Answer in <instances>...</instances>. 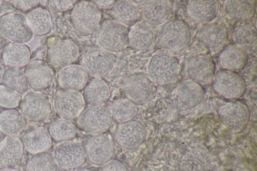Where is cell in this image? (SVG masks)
<instances>
[{
  "label": "cell",
  "instance_id": "6da1fadb",
  "mask_svg": "<svg viewBox=\"0 0 257 171\" xmlns=\"http://www.w3.org/2000/svg\"><path fill=\"white\" fill-rule=\"evenodd\" d=\"M179 62L171 54L159 51L151 58L148 65V76L152 82L166 86L173 82L179 73Z\"/></svg>",
  "mask_w": 257,
  "mask_h": 171
},
{
  "label": "cell",
  "instance_id": "484cf974",
  "mask_svg": "<svg viewBox=\"0 0 257 171\" xmlns=\"http://www.w3.org/2000/svg\"><path fill=\"white\" fill-rule=\"evenodd\" d=\"M28 121L16 109H5L0 113V130L6 136H17L26 129Z\"/></svg>",
  "mask_w": 257,
  "mask_h": 171
},
{
  "label": "cell",
  "instance_id": "7bdbcfd3",
  "mask_svg": "<svg viewBox=\"0 0 257 171\" xmlns=\"http://www.w3.org/2000/svg\"><path fill=\"white\" fill-rule=\"evenodd\" d=\"M92 2L98 9H107L112 8L115 1H93Z\"/></svg>",
  "mask_w": 257,
  "mask_h": 171
},
{
  "label": "cell",
  "instance_id": "d4e9b609",
  "mask_svg": "<svg viewBox=\"0 0 257 171\" xmlns=\"http://www.w3.org/2000/svg\"><path fill=\"white\" fill-rule=\"evenodd\" d=\"M247 59V53L237 44L227 45L222 49L219 55L221 65L225 70L234 72L244 67Z\"/></svg>",
  "mask_w": 257,
  "mask_h": 171
},
{
  "label": "cell",
  "instance_id": "ee69618b",
  "mask_svg": "<svg viewBox=\"0 0 257 171\" xmlns=\"http://www.w3.org/2000/svg\"><path fill=\"white\" fill-rule=\"evenodd\" d=\"M133 4L137 6H141L145 5L148 1H131Z\"/></svg>",
  "mask_w": 257,
  "mask_h": 171
},
{
  "label": "cell",
  "instance_id": "7dc6e473",
  "mask_svg": "<svg viewBox=\"0 0 257 171\" xmlns=\"http://www.w3.org/2000/svg\"><path fill=\"white\" fill-rule=\"evenodd\" d=\"M4 44V39L3 36L0 33V49L2 47Z\"/></svg>",
  "mask_w": 257,
  "mask_h": 171
},
{
  "label": "cell",
  "instance_id": "9c48e42d",
  "mask_svg": "<svg viewBox=\"0 0 257 171\" xmlns=\"http://www.w3.org/2000/svg\"><path fill=\"white\" fill-rule=\"evenodd\" d=\"M128 31L125 25L117 22L104 24L99 31L96 41L101 48L110 52L122 51L127 43Z\"/></svg>",
  "mask_w": 257,
  "mask_h": 171
},
{
  "label": "cell",
  "instance_id": "4316f807",
  "mask_svg": "<svg viewBox=\"0 0 257 171\" xmlns=\"http://www.w3.org/2000/svg\"><path fill=\"white\" fill-rule=\"evenodd\" d=\"M25 18L33 35L43 36L50 32L52 21L51 14L47 10L37 7L28 12Z\"/></svg>",
  "mask_w": 257,
  "mask_h": 171
},
{
  "label": "cell",
  "instance_id": "8d00e7d4",
  "mask_svg": "<svg viewBox=\"0 0 257 171\" xmlns=\"http://www.w3.org/2000/svg\"><path fill=\"white\" fill-rule=\"evenodd\" d=\"M256 31L253 26L243 24L234 32V39L237 45L242 48L247 53L253 52L256 48Z\"/></svg>",
  "mask_w": 257,
  "mask_h": 171
},
{
  "label": "cell",
  "instance_id": "52a82bcc",
  "mask_svg": "<svg viewBox=\"0 0 257 171\" xmlns=\"http://www.w3.org/2000/svg\"><path fill=\"white\" fill-rule=\"evenodd\" d=\"M218 117L226 129L232 132L238 133L248 121L249 110L247 105L241 101H230L219 107Z\"/></svg>",
  "mask_w": 257,
  "mask_h": 171
},
{
  "label": "cell",
  "instance_id": "5bb4252c",
  "mask_svg": "<svg viewBox=\"0 0 257 171\" xmlns=\"http://www.w3.org/2000/svg\"><path fill=\"white\" fill-rule=\"evenodd\" d=\"M147 130L141 122L131 120L121 123L117 127L114 138L121 148L131 150L140 146L145 141Z\"/></svg>",
  "mask_w": 257,
  "mask_h": 171
},
{
  "label": "cell",
  "instance_id": "ac0fdd59",
  "mask_svg": "<svg viewBox=\"0 0 257 171\" xmlns=\"http://www.w3.org/2000/svg\"><path fill=\"white\" fill-rule=\"evenodd\" d=\"M24 72L28 85L35 90L45 89L53 82V70L45 61L37 59L29 62Z\"/></svg>",
  "mask_w": 257,
  "mask_h": 171
},
{
  "label": "cell",
  "instance_id": "e575fe53",
  "mask_svg": "<svg viewBox=\"0 0 257 171\" xmlns=\"http://www.w3.org/2000/svg\"><path fill=\"white\" fill-rule=\"evenodd\" d=\"M48 132L51 138L55 141L64 142L74 137L76 129L74 123L70 120L59 118L51 122Z\"/></svg>",
  "mask_w": 257,
  "mask_h": 171
},
{
  "label": "cell",
  "instance_id": "ab89813d",
  "mask_svg": "<svg viewBox=\"0 0 257 171\" xmlns=\"http://www.w3.org/2000/svg\"><path fill=\"white\" fill-rule=\"evenodd\" d=\"M13 6L18 10L28 12L37 8L41 3L39 0L11 1Z\"/></svg>",
  "mask_w": 257,
  "mask_h": 171
},
{
  "label": "cell",
  "instance_id": "d590c367",
  "mask_svg": "<svg viewBox=\"0 0 257 171\" xmlns=\"http://www.w3.org/2000/svg\"><path fill=\"white\" fill-rule=\"evenodd\" d=\"M112 117L118 123L133 120L137 115V105L126 98L115 100L109 109Z\"/></svg>",
  "mask_w": 257,
  "mask_h": 171
},
{
  "label": "cell",
  "instance_id": "60d3db41",
  "mask_svg": "<svg viewBox=\"0 0 257 171\" xmlns=\"http://www.w3.org/2000/svg\"><path fill=\"white\" fill-rule=\"evenodd\" d=\"M100 171H129V169L122 162L111 160L103 165Z\"/></svg>",
  "mask_w": 257,
  "mask_h": 171
},
{
  "label": "cell",
  "instance_id": "30bf717a",
  "mask_svg": "<svg viewBox=\"0 0 257 171\" xmlns=\"http://www.w3.org/2000/svg\"><path fill=\"white\" fill-rule=\"evenodd\" d=\"M19 107L27 121L31 123L44 121L51 111V104L47 97L35 91L27 92L24 95Z\"/></svg>",
  "mask_w": 257,
  "mask_h": 171
},
{
  "label": "cell",
  "instance_id": "277c9868",
  "mask_svg": "<svg viewBox=\"0 0 257 171\" xmlns=\"http://www.w3.org/2000/svg\"><path fill=\"white\" fill-rule=\"evenodd\" d=\"M109 109L104 105H89L78 117V124L83 131L98 134L104 132L111 125Z\"/></svg>",
  "mask_w": 257,
  "mask_h": 171
},
{
  "label": "cell",
  "instance_id": "74e56055",
  "mask_svg": "<svg viewBox=\"0 0 257 171\" xmlns=\"http://www.w3.org/2000/svg\"><path fill=\"white\" fill-rule=\"evenodd\" d=\"M54 155L49 151L33 154L28 161L26 171H57Z\"/></svg>",
  "mask_w": 257,
  "mask_h": 171
},
{
  "label": "cell",
  "instance_id": "836d02e7",
  "mask_svg": "<svg viewBox=\"0 0 257 171\" xmlns=\"http://www.w3.org/2000/svg\"><path fill=\"white\" fill-rule=\"evenodd\" d=\"M255 1L228 0L224 2V10L231 19L243 20L252 16L255 9Z\"/></svg>",
  "mask_w": 257,
  "mask_h": 171
},
{
  "label": "cell",
  "instance_id": "f546056e",
  "mask_svg": "<svg viewBox=\"0 0 257 171\" xmlns=\"http://www.w3.org/2000/svg\"><path fill=\"white\" fill-rule=\"evenodd\" d=\"M110 90L103 79L96 77L86 84L83 96L85 102L90 105H103L109 99Z\"/></svg>",
  "mask_w": 257,
  "mask_h": 171
},
{
  "label": "cell",
  "instance_id": "44dd1931",
  "mask_svg": "<svg viewBox=\"0 0 257 171\" xmlns=\"http://www.w3.org/2000/svg\"><path fill=\"white\" fill-rule=\"evenodd\" d=\"M22 141L24 149L32 154L47 151L52 146V138L48 131L42 126H35L28 130Z\"/></svg>",
  "mask_w": 257,
  "mask_h": 171
},
{
  "label": "cell",
  "instance_id": "7c38bea8",
  "mask_svg": "<svg viewBox=\"0 0 257 171\" xmlns=\"http://www.w3.org/2000/svg\"><path fill=\"white\" fill-rule=\"evenodd\" d=\"M86 157L91 164L103 165L111 160L115 147L107 136L98 134L90 137L84 146Z\"/></svg>",
  "mask_w": 257,
  "mask_h": 171
},
{
  "label": "cell",
  "instance_id": "e0dca14e",
  "mask_svg": "<svg viewBox=\"0 0 257 171\" xmlns=\"http://www.w3.org/2000/svg\"><path fill=\"white\" fill-rule=\"evenodd\" d=\"M215 66L212 58L204 54L193 56L186 65L189 79L202 86L210 84L214 76Z\"/></svg>",
  "mask_w": 257,
  "mask_h": 171
},
{
  "label": "cell",
  "instance_id": "ffe728a7",
  "mask_svg": "<svg viewBox=\"0 0 257 171\" xmlns=\"http://www.w3.org/2000/svg\"><path fill=\"white\" fill-rule=\"evenodd\" d=\"M88 80V74L82 66L71 64L59 71L57 81L64 90L77 91L84 88Z\"/></svg>",
  "mask_w": 257,
  "mask_h": 171
},
{
  "label": "cell",
  "instance_id": "d6a6232c",
  "mask_svg": "<svg viewBox=\"0 0 257 171\" xmlns=\"http://www.w3.org/2000/svg\"><path fill=\"white\" fill-rule=\"evenodd\" d=\"M1 84L25 95L28 91L29 85L24 72L20 68L9 67L3 72Z\"/></svg>",
  "mask_w": 257,
  "mask_h": 171
},
{
  "label": "cell",
  "instance_id": "603a6c76",
  "mask_svg": "<svg viewBox=\"0 0 257 171\" xmlns=\"http://www.w3.org/2000/svg\"><path fill=\"white\" fill-rule=\"evenodd\" d=\"M171 14V7L166 1H148L143 6L140 16L149 26H159L168 20Z\"/></svg>",
  "mask_w": 257,
  "mask_h": 171
},
{
  "label": "cell",
  "instance_id": "5b68a950",
  "mask_svg": "<svg viewBox=\"0 0 257 171\" xmlns=\"http://www.w3.org/2000/svg\"><path fill=\"white\" fill-rule=\"evenodd\" d=\"M126 99L136 105H144L152 98L154 89L152 81L143 73H135L128 76L122 86Z\"/></svg>",
  "mask_w": 257,
  "mask_h": 171
},
{
  "label": "cell",
  "instance_id": "7a4b0ae2",
  "mask_svg": "<svg viewBox=\"0 0 257 171\" xmlns=\"http://www.w3.org/2000/svg\"><path fill=\"white\" fill-rule=\"evenodd\" d=\"M191 33L188 24L179 19L167 22L161 29L159 42L165 50L171 52L183 51L188 45Z\"/></svg>",
  "mask_w": 257,
  "mask_h": 171
},
{
  "label": "cell",
  "instance_id": "1f68e13d",
  "mask_svg": "<svg viewBox=\"0 0 257 171\" xmlns=\"http://www.w3.org/2000/svg\"><path fill=\"white\" fill-rule=\"evenodd\" d=\"M140 13L138 6L131 1L124 0L115 1L111 11L113 18L124 25L135 24L140 16Z\"/></svg>",
  "mask_w": 257,
  "mask_h": 171
},
{
  "label": "cell",
  "instance_id": "f1b7e54d",
  "mask_svg": "<svg viewBox=\"0 0 257 171\" xmlns=\"http://www.w3.org/2000/svg\"><path fill=\"white\" fill-rule=\"evenodd\" d=\"M219 3L216 0L191 1L187 6L190 17L199 22H208L217 15Z\"/></svg>",
  "mask_w": 257,
  "mask_h": 171
},
{
  "label": "cell",
  "instance_id": "ba28073f",
  "mask_svg": "<svg viewBox=\"0 0 257 171\" xmlns=\"http://www.w3.org/2000/svg\"><path fill=\"white\" fill-rule=\"evenodd\" d=\"M211 83L214 91L227 99H238L245 90L243 78L237 73L229 70L218 71L214 75Z\"/></svg>",
  "mask_w": 257,
  "mask_h": 171
},
{
  "label": "cell",
  "instance_id": "f6af8a7d",
  "mask_svg": "<svg viewBox=\"0 0 257 171\" xmlns=\"http://www.w3.org/2000/svg\"><path fill=\"white\" fill-rule=\"evenodd\" d=\"M0 171H20L19 170L12 167H7L0 169Z\"/></svg>",
  "mask_w": 257,
  "mask_h": 171
},
{
  "label": "cell",
  "instance_id": "8fae6325",
  "mask_svg": "<svg viewBox=\"0 0 257 171\" xmlns=\"http://www.w3.org/2000/svg\"><path fill=\"white\" fill-rule=\"evenodd\" d=\"M0 33L12 42L23 44L29 42L33 37L25 17L15 13L0 17Z\"/></svg>",
  "mask_w": 257,
  "mask_h": 171
},
{
  "label": "cell",
  "instance_id": "c3c4849f",
  "mask_svg": "<svg viewBox=\"0 0 257 171\" xmlns=\"http://www.w3.org/2000/svg\"><path fill=\"white\" fill-rule=\"evenodd\" d=\"M3 74V70L2 66L0 65V83L1 81Z\"/></svg>",
  "mask_w": 257,
  "mask_h": 171
},
{
  "label": "cell",
  "instance_id": "2e32d148",
  "mask_svg": "<svg viewBox=\"0 0 257 171\" xmlns=\"http://www.w3.org/2000/svg\"><path fill=\"white\" fill-rule=\"evenodd\" d=\"M54 156L61 168L72 169L82 165L86 160L84 146L77 141H66L59 144Z\"/></svg>",
  "mask_w": 257,
  "mask_h": 171
},
{
  "label": "cell",
  "instance_id": "4fadbf2b",
  "mask_svg": "<svg viewBox=\"0 0 257 171\" xmlns=\"http://www.w3.org/2000/svg\"><path fill=\"white\" fill-rule=\"evenodd\" d=\"M85 103L83 95L79 91L63 90L56 95L54 107L60 116L69 120L78 117L85 108Z\"/></svg>",
  "mask_w": 257,
  "mask_h": 171
},
{
  "label": "cell",
  "instance_id": "681fc988",
  "mask_svg": "<svg viewBox=\"0 0 257 171\" xmlns=\"http://www.w3.org/2000/svg\"><path fill=\"white\" fill-rule=\"evenodd\" d=\"M78 171H90V170L89 169H82L79 170Z\"/></svg>",
  "mask_w": 257,
  "mask_h": 171
},
{
  "label": "cell",
  "instance_id": "cb8c5ba5",
  "mask_svg": "<svg viewBox=\"0 0 257 171\" xmlns=\"http://www.w3.org/2000/svg\"><path fill=\"white\" fill-rule=\"evenodd\" d=\"M154 39L152 28L144 22L135 23L128 31L127 43L136 50L142 51L149 48Z\"/></svg>",
  "mask_w": 257,
  "mask_h": 171
},
{
  "label": "cell",
  "instance_id": "4dcf8cb0",
  "mask_svg": "<svg viewBox=\"0 0 257 171\" xmlns=\"http://www.w3.org/2000/svg\"><path fill=\"white\" fill-rule=\"evenodd\" d=\"M204 95L203 87L189 79L184 80L178 90L180 101L188 107H194L199 105Z\"/></svg>",
  "mask_w": 257,
  "mask_h": 171
},
{
  "label": "cell",
  "instance_id": "83f0119b",
  "mask_svg": "<svg viewBox=\"0 0 257 171\" xmlns=\"http://www.w3.org/2000/svg\"><path fill=\"white\" fill-rule=\"evenodd\" d=\"M30 58V49L23 43H11L5 48L2 53L3 62L10 67H24L29 63Z\"/></svg>",
  "mask_w": 257,
  "mask_h": 171
},
{
  "label": "cell",
  "instance_id": "b9f144b4",
  "mask_svg": "<svg viewBox=\"0 0 257 171\" xmlns=\"http://www.w3.org/2000/svg\"><path fill=\"white\" fill-rule=\"evenodd\" d=\"M77 1H51L52 6L59 11H66L73 8Z\"/></svg>",
  "mask_w": 257,
  "mask_h": 171
},
{
  "label": "cell",
  "instance_id": "9a60e30c",
  "mask_svg": "<svg viewBox=\"0 0 257 171\" xmlns=\"http://www.w3.org/2000/svg\"><path fill=\"white\" fill-rule=\"evenodd\" d=\"M82 63L88 74L99 78L110 72L114 59L110 52L101 48H91L84 54Z\"/></svg>",
  "mask_w": 257,
  "mask_h": 171
},
{
  "label": "cell",
  "instance_id": "bcb514c9",
  "mask_svg": "<svg viewBox=\"0 0 257 171\" xmlns=\"http://www.w3.org/2000/svg\"><path fill=\"white\" fill-rule=\"evenodd\" d=\"M6 135L0 130V144Z\"/></svg>",
  "mask_w": 257,
  "mask_h": 171
},
{
  "label": "cell",
  "instance_id": "d6986e66",
  "mask_svg": "<svg viewBox=\"0 0 257 171\" xmlns=\"http://www.w3.org/2000/svg\"><path fill=\"white\" fill-rule=\"evenodd\" d=\"M197 39L204 48L211 52H216L223 48L227 41L228 33L222 25L212 23L200 29Z\"/></svg>",
  "mask_w": 257,
  "mask_h": 171
},
{
  "label": "cell",
  "instance_id": "3957f363",
  "mask_svg": "<svg viewBox=\"0 0 257 171\" xmlns=\"http://www.w3.org/2000/svg\"><path fill=\"white\" fill-rule=\"evenodd\" d=\"M70 19L77 32L82 35H88L99 27L101 14L92 2L81 1L77 3L72 9Z\"/></svg>",
  "mask_w": 257,
  "mask_h": 171
},
{
  "label": "cell",
  "instance_id": "8992f818",
  "mask_svg": "<svg viewBox=\"0 0 257 171\" xmlns=\"http://www.w3.org/2000/svg\"><path fill=\"white\" fill-rule=\"evenodd\" d=\"M80 55L78 44L70 39H58L48 47L47 59L48 64L55 68L62 69L73 64Z\"/></svg>",
  "mask_w": 257,
  "mask_h": 171
},
{
  "label": "cell",
  "instance_id": "f35d334b",
  "mask_svg": "<svg viewBox=\"0 0 257 171\" xmlns=\"http://www.w3.org/2000/svg\"><path fill=\"white\" fill-rule=\"evenodd\" d=\"M22 95L14 90L0 84V107L6 109L19 107Z\"/></svg>",
  "mask_w": 257,
  "mask_h": 171
},
{
  "label": "cell",
  "instance_id": "7402d4cb",
  "mask_svg": "<svg viewBox=\"0 0 257 171\" xmlns=\"http://www.w3.org/2000/svg\"><path fill=\"white\" fill-rule=\"evenodd\" d=\"M24 152L22 140L16 136H6L0 144V165L13 167L22 160Z\"/></svg>",
  "mask_w": 257,
  "mask_h": 171
}]
</instances>
